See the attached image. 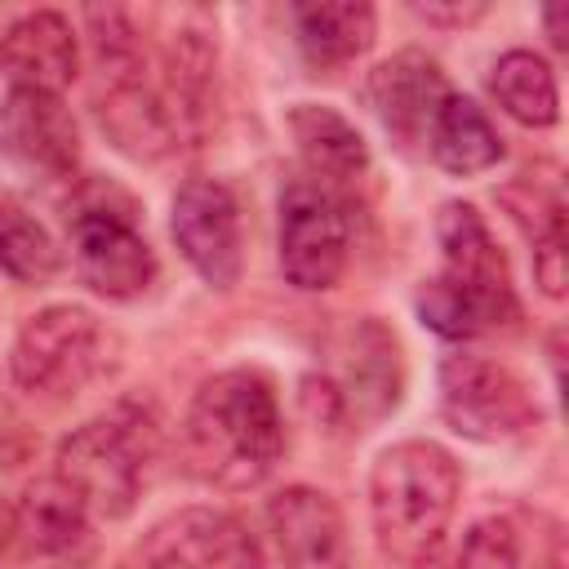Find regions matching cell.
Masks as SVG:
<instances>
[{
    "instance_id": "6da1fadb",
    "label": "cell",
    "mask_w": 569,
    "mask_h": 569,
    "mask_svg": "<svg viewBox=\"0 0 569 569\" xmlns=\"http://www.w3.org/2000/svg\"><path fill=\"white\" fill-rule=\"evenodd\" d=\"M284 453L276 387L258 369H227L200 382L182 418V462L213 489L262 485Z\"/></svg>"
},
{
    "instance_id": "7a4b0ae2",
    "label": "cell",
    "mask_w": 569,
    "mask_h": 569,
    "mask_svg": "<svg viewBox=\"0 0 569 569\" xmlns=\"http://www.w3.org/2000/svg\"><path fill=\"white\" fill-rule=\"evenodd\" d=\"M436 244H440V276L422 280L413 307L427 329L440 338H476L489 329H502L520 316L507 258L467 200H445L436 209Z\"/></svg>"
},
{
    "instance_id": "3957f363",
    "label": "cell",
    "mask_w": 569,
    "mask_h": 569,
    "mask_svg": "<svg viewBox=\"0 0 569 569\" xmlns=\"http://www.w3.org/2000/svg\"><path fill=\"white\" fill-rule=\"evenodd\" d=\"M462 498V471L436 440H400L373 458L369 516L382 556L405 569L436 560Z\"/></svg>"
},
{
    "instance_id": "277c9868",
    "label": "cell",
    "mask_w": 569,
    "mask_h": 569,
    "mask_svg": "<svg viewBox=\"0 0 569 569\" xmlns=\"http://www.w3.org/2000/svg\"><path fill=\"white\" fill-rule=\"evenodd\" d=\"M156 449V427L138 405H120L116 413H102L84 427H76L58 445V467L80 502L107 520H120L133 511L142 485H147V462Z\"/></svg>"
},
{
    "instance_id": "5b68a950",
    "label": "cell",
    "mask_w": 569,
    "mask_h": 569,
    "mask_svg": "<svg viewBox=\"0 0 569 569\" xmlns=\"http://www.w3.org/2000/svg\"><path fill=\"white\" fill-rule=\"evenodd\" d=\"M116 360V338L102 329V320L84 307L58 302L36 311L9 351L13 382L31 396H80L89 382H98Z\"/></svg>"
},
{
    "instance_id": "8992f818",
    "label": "cell",
    "mask_w": 569,
    "mask_h": 569,
    "mask_svg": "<svg viewBox=\"0 0 569 569\" xmlns=\"http://www.w3.org/2000/svg\"><path fill=\"white\" fill-rule=\"evenodd\" d=\"M440 418L467 440L502 445L538 427V400L516 369L458 351L440 360Z\"/></svg>"
},
{
    "instance_id": "52a82bcc",
    "label": "cell",
    "mask_w": 569,
    "mask_h": 569,
    "mask_svg": "<svg viewBox=\"0 0 569 569\" xmlns=\"http://www.w3.org/2000/svg\"><path fill=\"white\" fill-rule=\"evenodd\" d=\"M71 258H76L80 280L98 298H111V302L142 298L160 276V262H156L147 236L138 231V222L129 213V200L120 196L111 204V191H107V200L93 196V200L76 204V213H71Z\"/></svg>"
},
{
    "instance_id": "ba28073f",
    "label": "cell",
    "mask_w": 569,
    "mask_h": 569,
    "mask_svg": "<svg viewBox=\"0 0 569 569\" xmlns=\"http://www.w3.org/2000/svg\"><path fill=\"white\" fill-rule=\"evenodd\" d=\"M351 258V222L338 191L293 178L280 191V271L293 289L325 293L342 280Z\"/></svg>"
},
{
    "instance_id": "9c48e42d",
    "label": "cell",
    "mask_w": 569,
    "mask_h": 569,
    "mask_svg": "<svg viewBox=\"0 0 569 569\" xmlns=\"http://www.w3.org/2000/svg\"><path fill=\"white\" fill-rule=\"evenodd\" d=\"M169 231L187 267L213 284V289H236L244 271V222L236 191L218 178H187L173 196Z\"/></svg>"
},
{
    "instance_id": "30bf717a",
    "label": "cell",
    "mask_w": 569,
    "mask_h": 569,
    "mask_svg": "<svg viewBox=\"0 0 569 569\" xmlns=\"http://www.w3.org/2000/svg\"><path fill=\"white\" fill-rule=\"evenodd\" d=\"M0 160L27 182H62L80 160V133L62 93L9 89L0 102Z\"/></svg>"
},
{
    "instance_id": "8fae6325",
    "label": "cell",
    "mask_w": 569,
    "mask_h": 569,
    "mask_svg": "<svg viewBox=\"0 0 569 569\" xmlns=\"http://www.w3.org/2000/svg\"><path fill=\"white\" fill-rule=\"evenodd\" d=\"M142 569H267L258 538L218 507H182L151 525L138 547Z\"/></svg>"
},
{
    "instance_id": "7c38bea8",
    "label": "cell",
    "mask_w": 569,
    "mask_h": 569,
    "mask_svg": "<svg viewBox=\"0 0 569 569\" xmlns=\"http://www.w3.org/2000/svg\"><path fill=\"white\" fill-rule=\"evenodd\" d=\"M267 529L284 569H351V538L325 489L289 485L267 502Z\"/></svg>"
},
{
    "instance_id": "4fadbf2b",
    "label": "cell",
    "mask_w": 569,
    "mask_h": 569,
    "mask_svg": "<svg viewBox=\"0 0 569 569\" xmlns=\"http://www.w3.org/2000/svg\"><path fill=\"white\" fill-rule=\"evenodd\" d=\"M365 98H369L378 124L400 147H413V142H427V129H431L440 102L449 98V84H445V71L436 58H427L422 49H400L396 58H387L369 71Z\"/></svg>"
},
{
    "instance_id": "5bb4252c",
    "label": "cell",
    "mask_w": 569,
    "mask_h": 569,
    "mask_svg": "<svg viewBox=\"0 0 569 569\" xmlns=\"http://www.w3.org/2000/svg\"><path fill=\"white\" fill-rule=\"evenodd\" d=\"M98 120L111 133V142L133 156V160H160L169 156L182 138L173 129V116L160 98L156 84H147L142 62L102 71V93H98Z\"/></svg>"
},
{
    "instance_id": "9a60e30c",
    "label": "cell",
    "mask_w": 569,
    "mask_h": 569,
    "mask_svg": "<svg viewBox=\"0 0 569 569\" xmlns=\"http://www.w3.org/2000/svg\"><path fill=\"white\" fill-rule=\"evenodd\" d=\"M76 31L62 13L36 9L9 22L0 36V67L13 80V89H40V93H62L76 80Z\"/></svg>"
},
{
    "instance_id": "2e32d148",
    "label": "cell",
    "mask_w": 569,
    "mask_h": 569,
    "mask_svg": "<svg viewBox=\"0 0 569 569\" xmlns=\"http://www.w3.org/2000/svg\"><path fill=\"white\" fill-rule=\"evenodd\" d=\"M342 378H329L338 409L342 413H360V418H382L387 409H396L400 400V342L387 325L378 320H360L347 333V351H342Z\"/></svg>"
},
{
    "instance_id": "e0dca14e",
    "label": "cell",
    "mask_w": 569,
    "mask_h": 569,
    "mask_svg": "<svg viewBox=\"0 0 569 569\" xmlns=\"http://www.w3.org/2000/svg\"><path fill=\"white\" fill-rule=\"evenodd\" d=\"M293 40L298 53L307 58L311 71L333 76L351 67L378 31V18L365 0H316V4H293Z\"/></svg>"
},
{
    "instance_id": "ac0fdd59",
    "label": "cell",
    "mask_w": 569,
    "mask_h": 569,
    "mask_svg": "<svg viewBox=\"0 0 569 569\" xmlns=\"http://www.w3.org/2000/svg\"><path fill=\"white\" fill-rule=\"evenodd\" d=\"M289 133H293L298 156L311 169V182L338 191V187H351V182L365 178L369 147H365L360 129L342 111L320 107V102H298L289 111Z\"/></svg>"
},
{
    "instance_id": "d6986e66",
    "label": "cell",
    "mask_w": 569,
    "mask_h": 569,
    "mask_svg": "<svg viewBox=\"0 0 569 569\" xmlns=\"http://www.w3.org/2000/svg\"><path fill=\"white\" fill-rule=\"evenodd\" d=\"M502 204L533 244L538 289L547 298H565V196H560V182L520 173L511 187H502Z\"/></svg>"
},
{
    "instance_id": "ffe728a7",
    "label": "cell",
    "mask_w": 569,
    "mask_h": 569,
    "mask_svg": "<svg viewBox=\"0 0 569 569\" xmlns=\"http://www.w3.org/2000/svg\"><path fill=\"white\" fill-rule=\"evenodd\" d=\"M427 147H431V160L445 173H458V178L485 173L502 160V133L493 129L485 107H476L462 93H449L440 102V111L427 129Z\"/></svg>"
},
{
    "instance_id": "44dd1931",
    "label": "cell",
    "mask_w": 569,
    "mask_h": 569,
    "mask_svg": "<svg viewBox=\"0 0 569 569\" xmlns=\"http://www.w3.org/2000/svg\"><path fill=\"white\" fill-rule=\"evenodd\" d=\"M489 93L498 98V107L529 124V129H551L560 116V89H556V71L547 67V58L529 53V49H511L493 62L489 71Z\"/></svg>"
},
{
    "instance_id": "7402d4cb",
    "label": "cell",
    "mask_w": 569,
    "mask_h": 569,
    "mask_svg": "<svg viewBox=\"0 0 569 569\" xmlns=\"http://www.w3.org/2000/svg\"><path fill=\"white\" fill-rule=\"evenodd\" d=\"M13 511H18V533H27V542L49 556L71 551L89 533V507L62 476H44V480L27 485V493Z\"/></svg>"
},
{
    "instance_id": "603a6c76",
    "label": "cell",
    "mask_w": 569,
    "mask_h": 569,
    "mask_svg": "<svg viewBox=\"0 0 569 569\" xmlns=\"http://www.w3.org/2000/svg\"><path fill=\"white\" fill-rule=\"evenodd\" d=\"M58 271H62V249L44 231V222H36L18 204H0V276L18 284H44Z\"/></svg>"
},
{
    "instance_id": "cb8c5ba5",
    "label": "cell",
    "mask_w": 569,
    "mask_h": 569,
    "mask_svg": "<svg viewBox=\"0 0 569 569\" xmlns=\"http://www.w3.org/2000/svg\"><path fill=\"white\" fill-rule=\"evenodd\" d=\"M449 569H520V538L511 520L485 516L462 533V547L453 551Z\"/></svg>"
},
{
    "instance_id": "d4e9b609",
    "label": "cell",
    "mask_w": 569,
    "mask_h": 569,
    "mask_svg": "<svg viewBox=\"0 0 569 569\" xmlns=\"http://www.w3.org/2000/svg\"><path fill=\"white\" fill-rule=\"evenodd\" d=\"M413 13L418 18H427V22H440V27H462V22H476V18H485V4H413Z\"/></svg>"
},
{
    "instance_id": "484cf974",
    "label": "cell",
    "mask_w": 569,
    "mask_h": 569,
    "mask_svg": "<svg viewBox=\"0 0 569 569\" xmlns=\"http://www.w3.org/2000/svg\"><path fill=\"white\" fill-rule=\"evenodd\" d=\"M565 18H569V9L565 4H547L542 9V22H547V36H551V44L556 49H565L569 40H565Z\"/></svg>"
},
{
    "instance_id": "4316f807",
    "label": "cell",
    "mask_w": 569,
    "mask_h": 569,
    "mask_svg": "<svg viewBox=\"0 0 569 569\" xmlns=\"http://www.w3.org/2000/svg\"><path fill=\"white\" fill-rule=\"evenodd\" d=\"M13 533H18V511H13V507L0 498V551L13 542Z\"/></svg>"
}]
</instances>
